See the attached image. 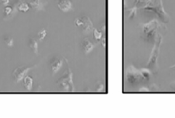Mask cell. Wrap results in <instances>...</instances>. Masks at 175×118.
<instances>
[{
  "instance_id": "8fae6325",
  "label": "cell",
  "mask_w": 175,
  "mask_h": 118,
  "mask_svg": "<svg viewBox=\"0 0 175 118\" xmlns=\"http://www.w3.org/2000/svg\"><path fill=\"white\" fill-rule=\"evenodd\" d=\"M82 47L84 49V52L86 54H89V52H92V50L94 48V45L88 39V38H84L83 42H82Z\"/></svg>"
},
{
  "instance_id": "7c38bea8",
  "label": "cell",
  "mask_w": 175,
  "mask_h": 118,
  "mask_svg": "<svg viewBox=\"0 0 175 118\" xmlns=\"http://www.w3.org/2000/svg\"><path fill=\"white\" fill-rule=\"evenodd\" d=\"M23 86L27 91H31L33 86V79L30 76H26L23 78Z\"/></svg>"
},
{
  "instance_id": "484cf974",
  "label": "cell",
  "mask_w": 175,
  "mask_h": 118,
  "mask_svg": "<svg viewBox=\"0 0 175 118\" xmlns=\"http://www.w3.org/2000/svg\"><path fill=\"white\" fill-rule=\"evenodd\" d=\"M171 88L173 90H175V83H173L172 84H171Z\"/></svg>"
},
{
  "instance_id": "cb8c5ba5",
  "label": "cell",
  "mask_w": 175,
  "mask_h": 118,
  "mask_svg": "<svg viewBox=\"0 0 175 118\" xmlns=\"http://www.w3.org/2000/svg\"><path fill=\"white\" fill-rule=\"evenodd\" d=\"M10 2V0H1V4L4 6H7Z\"/></svg>"
},
{
  "instance_id": "8992f818",
  "label": "cell",
  "mask_w": 175,
  "mask_h": 118,
  "mask_svg": "<svg viewBox=\"0 0 175 118\" xmlns=\"http://www.w3.org/2000/svg\"><path fill=\"white\" fill-rule=\"evenodd\" d=\"M36 65L26 67V66H21L19 67H17L12 73V77L14 78V81L15 83H19L21 81H22L27 75L28 72L30 70L35 67Z\"/></svg>"
},
{
  "instance_id": "d4e9b609",
  "label": "cell",
  "mask_w": 175,
  "mask_h": 118,
  "mask_svg": "<svg viewBox=\"0 0 175 118\" xmlns=\"http://www.w3.org/2000/svg\"><path fill=\"white\" fill-rule=\"evenodd\" d=\"M146 0H135V2H134V4L135 5H137V4H139V3H141V2H143V1H145Z\"/></svg>"
},
{
  "instance_id": "4fadbf2b",
  "label": "cell",
  "mask_w": 175,
  "mask_h": 118,
  "mask_svg": "<svg viewBox=\"0 0 175 118\" xmlns=\"http://www.w3.org/2000/svg\"><path fill=\"white\" fill-rule=\"evenodd\" d=\"M29 46L35 54H38V43L36 39L31 38L29 41Z\"/></svg>"
},
{
  "instance_id": "52a82bcc",
  "label": "cell",
  "mask_w": 175,
  "mask_h": 118,
  "mask_svg": "<svg viewBox=\"0 0 175 118\" xmlns=\"http://www.w3.org/2000/svg\"><path fill=\"white\" fill-rule=\"evenodd\" d=\"M75 25L77 26H81L82 30L85 33H89L93 29L92 23L89 18L87 17H83L82 18H77L75 20Z\"/></svg>"
},
{
  "instance_id": "3957f363",
  "label": "cell",
  "mask_w": 175,
  "mask_h": 118,
  "mask_svg": "<svg viewBox=\"0 0 175 118\" xmlns=\"http://www.w3.org/2000/svg\"><path fill=\"white\" fill-rule=\"evenodd\" d=\"M124 79L128 84L132 86L145 81L140 70H137L132 65H129L126 68L124 74Z\"/></svg>"
},
{
  "instance_id": "6da1fadb",
  "label": "cell",
  "mask_w": 175,
  "mask_h": 118,
  "mask_svg": "<svg viewBox=\"0 0 175 118\" xmlns=\"http://www.w3.org/2000/svg\"><path fill=\"white\" fill-rule=\"evenodd\" d=\"M163 37L160 33H158L155 36V41L153 46V49L151 52L149 60L147 63V67L153 72V73H157L158 67V59L160 54V47L162 43Z\"/></svg>"
},
{
  "instance_id": "7a4b0ae2",
  "label": "cell",
  "mask_w": 175,
  "mask_h": 118,
  "mask_svg": "<svg viewBox=\"0 0 175 118\" xmlns=\"http://www.w3.org/2000/svg\"><path fill=\"white\" fill-rule=\"evenodd\" d=\"M141 9L154 12L164 23H168L170 20L169 15L164 9L162 0H147L145 5Z\"/></svg>"
},
{
  "instance_id": "4316f807",
  "label": "cell",
  "mask_w": 175,
  "mask_h": 118,
  "mask_svg": "<svg viewBox=\"0 0 175 118\" xmlns=\"http://www.w3.org/2000/svg\"><path fill=\"white\" fill-rule=\"evenodd\" d=\"M174 67H175V65H174V66H172V68H174Z\"/></svg>"
},
{
  "instance_id": "9c48e42d",
  "label": "cell",
  "mask_w": 175,
  "mask_h": 118,
  "mask_svg": "<svg viewBox=\"0 0 175 118\" xmlns=\"http://www.w3.org/2000/svg\"><path fill=\"white\" fill-rule=\"evenodd\" d=\"M62 59L60 57H55L51 62V69L52 74L55 75L56 73H58L60 70L62 65Z\"/></svg>"
},
{
  "instance_id": "ffe728a7",
  "label": "cell",
  "mask_w": 175,
  "mask_h": 118,
  "mask_svg": "<svg viewBox=\"0 0 175 118\" xmlns=\"http://www.w3.org/2000/svg\"><path fill=\"white\" fill-rule=\"evenodd\" d=\"M95 88L96 89L94 90L95 91L97 92H101V91H103L104 90V85L101 83H98L96 86H95Z\"/></svg>"
},
{
  "instance_id": "e0dca14e",
  "label": "cell",
  "mask_w": 175,
  "mask_h": 118,
  "mask_svg": "<svg viewBox=\"0 0 175 118\" xmlns=\"http://www.w3.org/2000/svg\"><path fill=\"white\" fill-rule=\"evenodd\" d=\"M93 34H94V38H95L97 41L100 40V39L102 38V37H103V34H102V33H101L100 31L97 30V29H95V28L93 29Z\"/></svg>"
},
{
  "instance_id": "603a6c76",
  "label": "cell",
  "mask_w": 175,
  "mask_h": 118,
  "mask_svg": "<svg viewBox=\"0 0 175 118\" xmlns=\"http://www.w3.org/2000/svg\"><path fill=\"white\" fill-rule=\"evenodd\" d=\"M100 40H101L100 41H101V44H102V46H103V47H105V37L103 36Z\"/></svg>"
},
{
  "instance_id": "7402d4cb",
  "label": "cell",
  "mask_w": 175,
  "mask_h": 118,
  "mask_svg": "<svg viewBox=\"0 0 175 118\" xmlns=\"http://www.w3.org/2000/svg\"><path fill=\"white\" fill-rule=\"evenodd\" d=\"M139 92H150L151 91V89H149L148 87H142L141 89L138 90Z\"/></svg>"
},
{
  "instance_id": "d6986e66",
  "label": "cell",
  "mask_w": 175,
  "mask_h": 118,
  "mask_svg": "<svg viewBox=\"0 0 175 118\" xmlns=\"http://www.w3.org/2000/svg\"><path fill=\"white\" fill-rule=\"evenodd\" d=\"M137 13V7H132L130 10H129V18L131 19L132 18H134L135 16Z\"/></svg>"
},
{
  "instance_id": "9a60e30c",
  "label": "cell",
  "mask_w": 175,
  "mask_h": 118,
  "mask_svg": "<svg viewBox=\"0 0 175 118\" xmlns=\"http://www.w3.org/2000/svg\"><path fill=\"white\" fill-rule=\"evenodd\" d=\"M29 9V6L26 2H22L18 6V10L22 12H27Z\"/></svg>"
},
{
  "instance_id": "30bf717a",
  "label": "cell",
  "mask_w": 175,
  "mask_h": 118,
  "mask_svg": "<svg viewBox=\"0 0 175 118\" xmlns=\"http://www.w3.org/2000/svg\"><path fill=\"white\" fill-rule=\"evenodd\" d=\"M24 2H26L32 8L36 10H41L44 7L42 0H26V1Z\"/></svg>"
},
{
  "instance_id": "277c9868",
  "label": "cell",
  "mask_w": 175,
  "mask_h": 118,
  "mask_svg": "<svg viewBox=\"0 0 175 118\" xmlns=\"http://www.w3.org/2000/svg\"><path fill=\"white\" fill-rule=\"evenodd\" d=\"M166 28L164 25L159 23L157 20H153L149 23H145L143 26V32L146 40H150L154 36H156L157 30L161 28Z\"/></svg>"
},
{
  "instance_id": "2e32d148",
  "label": "cell",
  "mask_w": 175,
  "mask_h": 118,
  "mask_svg": "<svg viewBox=\"0 0 175 118\" xmlns=\"http://www.w3.org/2000/svg\"><path fill=\"white\" fill-rule=\"evenodd\" d=\"M46 36H47V30L45 29H44V28L41 30H40V31L38 33V34H37L38 38H39V40L41 41L44 40V38L46 37Z\"/></svg>"
},
{
  "instance_id": "5b68a950",
  "label": "cell",
  "mask_w": 175,
  "mask_h": 118,
  "mask_svg": "<svg viewBox=\"0 0 175 118\" xmlns=\"http://www.w3.org/2000/svg\"><path fill=\"white\" fill-rule=\"evenodd\" d=\"M65 59L68 64V73H67L66 76L62 77V78H60L59 81H58V82H57V83L61 86V88L64 91L73 92L74 91V86H73V74L69 67L68 60L66 59Z\"/></svg>"
},
{
  "instance_id": "ba28073f",
  "label": "cell",
  "mask_w": 175,
  "mask_h": 118,
  "mask_svg": "<svg viewBox=\"0 0 175 118\" xmlns=\"http://www.w3.org/2000/svg\"><path fill=\"white\" fill-rule=\"evenodd\" d=\"M57 2L59 9L62 12H67L72 8V4L70 0H58Z\"/></svg>"
},
{
  "instance_id": "ac0fdd59",
  "label": "cell",
  "mask_w": 175,
  "mask_h": 118,
  "mask_svg": "<svg viewBox=\"0 0 175 118\" xmlns=\"http://www.w3.org/2000/svg\"><path fill=\"white\" fill-rule=\"evenodd\" d=\"M4 43L8 47H12L13 46V38L11 37H7L4 38Z\"/></svg>"
},
{
  "instance_id": "44dd1931",
  "label": "cell",
  "mask_w": 175,
  "mask_h": 118,
  "mask_svg": "<svg viewBox=\"0 0 175 118\" xmlns=\"http://www.w3.org/2000/svg\"><path fill=\"white\" fill-rule=\"evenodd\" d=\"M4 12L6 15H9L12 12V7H6L4 9Z\"/></svg>"
},
{
  "instance_id": "5bb4252c",
  "label": "cell",
  "mask_w": 175,
  "mask_h": 118,
  "mask_svg": "<svg viewBox=\"0 0 175 118\" xmlns=\"http://www.w3.org/2000/svg\"><path fill=\"white\" fill-rule=\"evenodd\" d=\"M140 72L143 76V78H145V80H149L150 77L151 75V71L148 69V68H142L140 70Z\"/></svg>"
}]
</instances>
